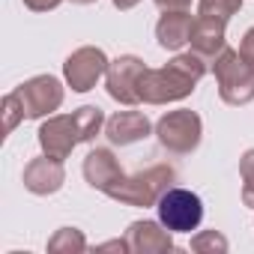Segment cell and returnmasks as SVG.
Returning a JSON list of instances; mask_svg holds the SVG:
<instances>
[{
    "label": "cell",
    "mask_w": 254,
    "mask_h": 254,
    "mask_svg": "<svg viewBox=\"0 0 254 254\" xmlns=\"http://www.w3.org/2000/svg\"><path fill=\"white\" fill-rule=\"evenodd\" d=\"M206 75V57H200L197 51L189 54H177L174 60H168V66L162 69H150L141 75V102L144 105H171V102H183L194 93V87L200 84V78Z\"/></svg>",
    "instance_id": "1"
},
{
    "label": "cell",
    "mask_w": 254,
    "mask_h": 254,
    "mask_svg": "<svg viewBox=\"0 0 254 254\" xmlns=\"http://www.w3.org/2000/svg\"><path fill=\"white\" fill-rule=\"evenodd\" d=\"M239 54L254 66V27H248V30L242 33V39H239Z\"/></svg>",
    "instance_id": "22"
},
{
    "label": "cell",
    "mask_w": 254,
    "mask_h": 254,
    "mask_svg": "<svg viewBox=\"0 0 254 254\" xmlns=\"http://www.w3.org/2000/svg\"><path fill=\"white\" fill-rule=\"evenodd\" d=\"M111 3H114L120 12H129V9H135V6L141 3V0H111Z\"/></svg>",
    "instance_id": "26"
},
{
    "label": "cell",
    "mask_w": 254,
    "mask_h": 254,
    "mask_svg": "<svg viewBox=\"0 0 254 254\" xmlns=\"http://www.w3.org/2000/svg\"><path fill=\"white\" fill-rule=\"evenodd\" d=\"M156 138L162 144V150L174 153V156H189L200 147L203 141V120L197 111L191 108H177L159 117L156 123Z\"/></svg>",
    "instance_id": "4"
},
{
    "label": "cell",
    "mask_w": 254,
    "mask_h": 254,
    "mask_svg": "<svg viewBox=\"0 0 254 254\" xmlns=\"http://www.w3.org/2000/svg\"><path fill=\"white\" fill-rule=\"evenodd\" d=\"M90 245H87V236L78 230V227H60V230H54L51 233V239H48V251L51 254H81V251H87Z\"/></svg>",
    "instance_id": "17"
},
{
    "label": "cell",
    "mask_w": 254,
    "mask_h": 254,
    "mask_svg": "<svg viewBox=\"0 0 254 254\" xmlns=\"http://www.w3.org/2000/svg\"><path fill=\"white\" fill-rule=\"evenodd\" d=\"M212 75L224 105H248L254 99V66L233 48H224L212 60Z\"/></svg>",
    "instance_id": "3"
},
{
    "label": "cell",
    "mask_w": 254,
    "mask_h": 254,
    "mask_svg": "<svg viewBox=\"0 0 254 254\" xmlns=\"http://www.w3.org/2000/svg\"><path fill=\"white\" fill-rule=\"evenodd\" d=\"M96 251H120V254H132V248H129V239H108V242H99L96 245Z\"/></svg>",
    "instance_id": "23"
},
{
    "label": "cell",
    "mask_w": 254,
    "mask_h": 254,
    "mask_svg": "<svg viewBox=\"0 0 254 254\" xmlns=\"http://www.w3.org/2000/svg\"><path fill=\"white\" fill-rule=\"evenodd\" d=\"M108 54L96 45H81L75 48L66 63H63V78L75 93H90L108 72Z\"/></svg>",
    "instance_id": "8"
},
{
    "label": "cell",
    "mask_w": 254,
    "mask_h": 254,
    "mask_svg": "<svg viewBox=\"0 0 254 254\" xmlns=\"http://www.w3.org/2000/svg\"><path fill=\"white\" fill-rule=\"evenodd\" d=\"M177 183V171L171 165H153L147 171H138L132 177H123L117 186H111L105 194L123 206H156L159 197Z\"/></svg>",
    "instance_id": "2"
},
{
    "label": "cell",
    "mask_w": 254,
    "mask_h": 254,
    "mask_svg": "<svg viewBox=\"0 0 254 254\" xmlns=\"http://www.w3.org/2000/svg\"><path fill=\"white\" fill-rule=\"evenodd\" d=\"M24 189L36 197H48V194H57L66 183V168L60 159H51V156H36L27 162L24 168Z\"/></svg>",
    "instance_id": "10"
},
{
    "label": "cell",
    "mask_w": 254,
    "mask_h": 254,
    "mask_svg": "<svg viewBox=\"0 0 254 254\" xmlns=\"http://www.w3.org/2000/svg\"><path fill=\"white\" fill-rule=\"evenodd\" d=\"M81 174H84L87 186L96 189V191H102V194L126 177L123 168H120V159H117L108 147H96V150H90V153L84 156Z\"/></svg>",
    "instance_id": "13"
},
{
    "label": "cell",
    "mask_w": 254,
    "mask_h": 254,
    "mask_svg": "<svg viewBox=\"0 0 254 254\" xmlns=\"http://www.w3.org/2000/svg\"><path fill=\"white\" fill-rule=\"evenodd\" d=\"M147 72V63L135 54H120L117 60L108 63V72H105V90L114 102L132 108V105H141V75Z\"/></svg>",
    "instance_id": "6"
},
{
    "label": "cell",
    "mask_w": 254,
    "mask_h": 254,
    "mask_svg": "<svg viewBox=\"0 0 254 254\" xmlns=\"http://www.w3.org/2000/svg\"><path fill=\"white\" fill-rule=\"evenodd\" d=\"M159 221L171 230V233H191L200 227L203 221V200L191 191V189H177L171 186L159 203H156Z\"/></svg>",
    "instance_id": "5"
},
{
    "label": "cell",
    "mask_w": 254,
    "mask_h": 254,
    "mask_svg": "<svg viewBox=\"0 0 254 254\" xmlns=\"http://www.w3.org/2000/svg\"><path fill=\"white\" fill-rule=\"evenodd\" d=\"M230 242L221 230H200L191 236V251L197 254H227Z\"/></svg>",
    "instance_id": "18"
},
{
    "label": "cell",
    "mask_w": 254,
    "mask_h": 254,
    "mask_svg": "<svg viewBox=\"0 0 254 254\" xmlns=\"http://www.w3.org/2000/svg\"><path fill=\"white\" fill-rule=\"evenodd\" d=\"M15 93H18V99L24 105V117L27 120H45V117H51L63 105V96H66L60 78H54V75H33L24 84H18Z\"/></svg>",
    "instance_id": "7"
},
{
    "label": "cell",
    "mask_w": 254,
    "mask_h": 254,
    "mask_svg": "<svg viewBox=\"0 0 254 254\" xmlns=\"http://www.w3.org/2000/svg\"><path fill=\"white\" fill-rule=\"evenodd\" d=\"M39 147L45 156L51 159H69L72 150L81 144V135H78V126H75V117L72 114H51L39 123Z\"/></svg>",
    "instance_id": "9"
},
{
    "label": "cell",
    "mask_w": 254,
    "mask_h": 254,
    "mask_svg": "<svg viewBox=\"0 0 254 254\" xmlns=\"http://www.w3.org/2000/svg\"><path fill=\"white\" fill-rule=\"evenodd\" d=\"M75 6H90V3H96V0H72Z\"/></svg>",
    "instance_id": "27"
},
{
    "label": "cell",
    "mask_w": 254,
    "mask_h": 254,
    "mask_svg": "<svg viewBox=\"0 0 254 254\" xmlns=\"http://www.w3.org/2000/svg\"><path fill=\"white\" fill-rule=\"evenodd\" d=\"M191 27H194V15L189 9L183 12H165L156 24V42L165 51H180L189 39H191Z\"/></svg>",
    "instance_id": "15"
},
{
    "label": "cell",
    "mask_w": 254,
    "mask_h": 254,
    "mask_svg": "<svg viewBox=\"0 0 254 254\" xmlns=\"http://www.w3.org/2000/svg\"><path fill=\"white\" fill-rule=\"evenodd\" d=\"M3 117H6V135L15 132V126H18L21 120H27V117H24V105H21V99H18L15 90L3 96Z\"/></svg>",
    "instance_id": "21"
},
{
    "label": "cell",
    "mask_w": 254,
    "mask_h": 254,
    "mask_svg": "<svg viewBox=\"0 0 254 254\" xmlns=\"http://www.w3.org/2000/svg\"><path fill=\"white\" fill-rule=\"evenodd\" d=\"M153 3L162 9V12H183L191 6V0H153Z\"/></svg>",
    "instance_id": "25"
},
{
    "label": "cell",
    "mask_w": 254,
    "mask_h": 254,
    "mask_svg": "<svg viewBox=\"0 0 254 254\" xmlns=\"http://www.w3.org/2000/svg\"><path fill=\"white\" fill-rule=\"evenodd\" d=\"M191 51H197L206 60H215L224 48H227V21L215 18V15H194V27H191Z\"/></svg>",
    "instance_id": "14"
},
{
    "label": "cell",
    "mask_w": 254,
    "mask_h": 254,
    "mask_svg": "<svg viewBox=\"0 0 254 254\" xmlns=\"http://www.w3.org/2000/svg\"><path fill=\"white\" fill-rule=\"evenodd\" d=\"M72 117H75V126H78L81 144H90V141H96L99 132H105V111L99 105H81Z\"/></svg>",
    "instance_id": "16"
},
{
    "label": "cell",
    "mask_w": 254,
    "mask_h": 254,
    "mask_svg": "<svg viewBox=\"0 0 254 254\" xmlns=\"http://www.w3.org/2000/svg\"><path fill=\"white\" fill-rule=\"evenodd\" d=\"M239 9H242V0H197L200 15H215V18H224V21H230Z\"/></svg>",
    "instance_id": "20"
},
{
    "label": "cell",
    "mask_w": 254,
    "mask_h": 254,
    "mask_svg": "<svg viewBox=\"0 0 254 254\" xmlns=\"http://www.w3.org/2000/svg\"><path fill=\"white\" fill-rule=\"evenodd\" d=\"M153 135V123L144 111H117L105 120V138L114 147H132Z\"/></svg>",
    "instance_id": "11"
},
{
    "label": "cell",
    "mask_w": 254,
    "mask_h": 254,
    "mask_svg": "<svg viewBox=\"0 0 254 254\" xmlns=\"http://www.w3.org/2000/svg\"><path fill=\"white\" fill-rule=\"evenodd\" d=\"M126 239H129L132 254H168L174 251V233L162 224V221H132L129 230H126Z\"/></svg>",
    "instance_id": "12"
},
{
    "label": "cell",
    "mask_w": 254,
    "mask_h": 254,
    "mask_svg": "<svg viewBox=\"0 0 254 254\" xmlns=\"http://www.w3.org/2000/svg\"><path fill=\"white\" fill-rule=\"evenodd\" d=\"M239 180H242V203L254 209V147L239 159Z\"/></svg>",
    "instance_id": "19"
},
{
    "label": "cell",
    "mask_w": 254,
    "mask_h": 254,
    "mask_svg": "<svg viewBox=\"0 0 254 254\" xmlns=\"http://www.w3.org/2000/svg\"><path fill=\"white\" fill-rule=\"evenodd\" d=\"M21 3L30 9V12H51V9H57L63 0H21Z\"/></svg>",
    "instance_id": "24"
}]
</instances>
